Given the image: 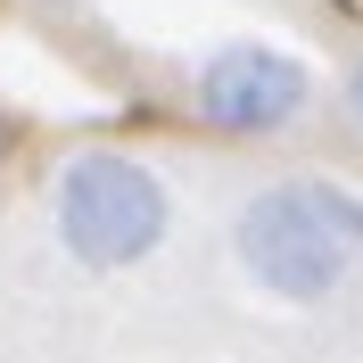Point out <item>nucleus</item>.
I'll return each mask as SVG.
<instances>
[{"mask_svg": "<svg viewBox=\"0 0 363 363\" xmlns=\"http://www.w3.org/2000/svg\"><path fill=\"white\" fill-rule=\"evenodd\" d=\"M165 223H174V199H165V182L140 157L91 149V157H74L67 182H58V240H67V256L91 264V272H124V264H140V256H157Z\"/></svg>", "mask_w": 363, "mask_h": 363, "instance_id": "f257e3e1", "label": "nucleus"}, {"mask_svg": "<svg viewBox=\"0 0 363 363\" xmlns=\"http://www.w3.org/2000/svg\"><path fill=\"white\" fill-rule=\"evenodd\" d=\"M240 264L256 272V289L272 297H297V306H314V297H330L347 281V240L339 223L322 215L314 182H281V190H264V199H248V215H240Z\"/></svg>", "mask_w": 363, "mask_h": 363, "instance_id": "f03ea898", "label": "nucleus"}, {"mask_svg": "<svg viewBox=\"0 0 363 363\" xmlns=\"http://www.w3.org/2000/svg\"><path fill=\"white\" fill-rule=\"evenodd\" d=\"M199 108L223 133H281L306 108V67H297L289 50H272V42H231V50L206 58Z\"/></svg>", "mask_w": 363, "mask_h": 363, "instance_id": "7ed1b4c3", "label": "nucleus"}, {"mask_svg": "<svg viewBox=\"0 0 363 363\" xmlns=\"http://www.w3.org/2000/svg\"><path fill=\"white\" fill-rule=\"evenodd\" d=\"M314 199H322V215L339 223V240H347V248H363V199H347L339 182H314Z\"/></svg>", "mask_w": 363, "mask_h": 363, "instance_id": "20e7f679", "label": "nucleus"}, {"mask_svg": "<svg viewBox=\"0 0 363 363\" xmlns=\"http://www.w3.org/2000/svg\"><path fill=\"white\" fill-rule=\"evenodd\" d=\"M347 91H355V116H363V67H355V74H347Z\"/></svg>", "mask_w": 363, "mask_h": 363, "instance_id": "39448f33", "label": "nucleus"}]
</instances>
